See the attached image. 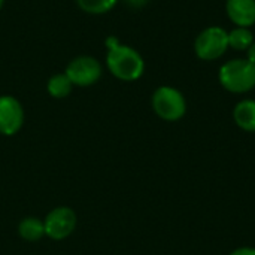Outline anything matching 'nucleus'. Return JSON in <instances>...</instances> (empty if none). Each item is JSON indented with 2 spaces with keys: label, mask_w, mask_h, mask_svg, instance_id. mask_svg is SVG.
<instances>
[{
  "label": "nucleus",
  "mask_w": 255,
  "mask_h": 255,
  "mask_svg": "<svg viewBox=\"0 0 255 255\" xmlns=\"http://www.w3.org/2000/svg\"><path fill=\"white\" fill-rule=\"evenodd\" d=\"M106 66L117 79L133 82L142 78L145 72V60L139 51L121 43L115 36L106 39Z\"/></svg>",
  "instance_id": "obj_1"
},
{
  "label": "nucleus",
  "mask_w": 255,
  "mask_h": 255,
  "mask_svg": "<svg viewBox=\"0 0 255 255\" xmlns=\"http://www.w3.org/2000/svg\"><path fill=\"white\" fill-rule=\"evenodd\" d=\"M18 235L21 239L27 242H37L45 236V224L43 220L36 217H27L18 224Z\"/></svg>",
  "instance_id": "obj_10"
},
{
  "label": "nucleus",
  "mask_w": 255,
  "mask_h": 255,
  "mask_svg": "<svg viewBox=\"0 0 255 255\" xmlns=\"http://www.w3.org/2000/svg\"><path fill=\"white\" fill-rule=\"evenodd\" d=\"M120 0H76L81 10L91 15H102L112 10Z\"/></svg>",
  "instance_id": "obj_13"
},
{
  "label": "nucleus",
  "mask_w": 255,
  "mask_h": 255,
  "mask_svg": "<svg viewBox=\"0 0 255 255\" xmlns=\"http://www.w3.org/2000/svg\"><path fill=\"white\" fill-rule=\"evenodd\" d=\"M221 87L233 94H245L255 88V64L247 58L226 61L218 72Z\"/></svg>",
  "instance_id": "obj_2"
},
{
  "label": "nucleus",
  "mask_w": 255,
  "mask_h": 255,
  "mask_svg": "<svg viewBox=\"0 0 255 255\" xmlns=\"http://www.w3.org/2000/svg\"><path fill=\"white\" fill-rule=\"evenodd\" d=\"M229 255H255V248L254 247H239L233 250Z\"/></svg>",
  "instance_id": "obj_14"
},
{
  "label": "nucleus",
  "mask_w": 255,
  "mask_h": 255,
  "mask_svg": "<svg viewBox=\"0 0 255 255\" xmlns=\"http://www.w3.org/2000/svg\"><path fill=\"white\" fill-rule=\"evenodd\" d=\"M151 106L155 115L167 123H176L187 114L185 96L182 91L170 85H161L152 93Z\"/></svg>",
  "instance_id": "obj_3"
},
{
  "label": "nucleus",
  "mask_w": 255,
  "mask_h": 255,
  "mask_svg": "<svg viewBox=\"0 0 255 255\" xmlns=\"http://www.w3.org/2000/svg\"><path fill=\"white\" fill-rule=\"evenodd\" d=\"M229 49V31L220 25H209L194 40V54L202 61H215Z\"/></svg>",
  "instance_id": "obj_4"
},
{
  "label": "nucleus",
  "mask_w": 255,
  "mask_h": 255,
  "mask_svg": "<svg viewBox=\"0 0 255 255\" xmlns=\"http://www.w3.org/2000/svg\"><path fill=\"white\" fill-rule=\"evenodd\" d=\"M226 12L235 27L251 28L255 24V0H226Z\"/></svg>",
  "instance_id": "obj_8"
},
{
  "label": "nucleus",
  "mask_w": 255,
  "mask_h": 255,
  "mask_svg": "<svg viewBox=\"0 0 255 255\" xmlns=\"http://www.w3.org/2000/svg\"><path fill=\"white\" fill-rule=\"evenodd\" d=\"M3 4H4V0H0V10H1V7H3Z\"/></svg>",
  "instance_id": "obj_17"
},
{
  "label": "nucleus",
  "mask_w": 255,
  "mask_h": 255,
  "mask_svg": "<svg viewBox=\"0 0 255 255\" xmlns=\"http://www.w3.org/2000/svg\"><path fill=\"white\" fill-rule=\"evenodd\" d=\"M76 223L78 218L73 209L67 206L54 208L43 220L45 236L52 241H63L75 232Z\"/></svg>",
  "instance_id": "obj_6"
},
{
  "label": "nucleus",
  "mask_w": 255,
  "mask_h": 255,
  "mask_svg": "<svg viewBox=\"0 0 255 255\" xmlns=\"http://www.w3.org/2000/svg\"><path fill=\"white\" fill-rule=\"evenodd\" d=\"M255 37L251 28L247 27H235L229 31V48L241 52H247L248 48L254 43Z\"/></svg>",
  "instance_id": "obj_11"
},
{
  "label": "nucleus",
  "mask_w": 255,
  "mask_h": 255,
  "mask_svg": "<svg viewBox=\"0 0 255 255\" xmlns=\"http://www.w3.org/2000/svg\"><path fill=\"white\" fill-rule=\"evenodd\" d=\"M247 60L251 61L253 64H255V40L254 43L248 48V51H247Z\"/></svg>",
  "instance_id": "obj_16"
},
{
  "label": "nucleus",
  "mask_w": 255,
  "mask_h": 255,
  "mask_svg": "<svg viewBox=\"0 0 255 255\" xmlns=\"http://www.w3.org/2000/svg\"><path fill=\"white\" fill-rule=\"evenodd\" d=\"M73 84L67 78L66 73H55L48 79L46 90L51 97L54 99H64L72 93Z\"/></svg>",
  "instance_id": "obj_12"
},
{
  "label": "nucleus",
  "mask_w": 255,
  "mask_h": 255,
  "mask_svg": "<svg viewBox=\"0 0 255 255\" xmlns=\"http://www.w3.org/2000/svg\"><path fill=\"white\" fill-rule=\"evenodd\" d=\"M24 124V109L12 96H0V134L13 136Z\"/></svg>",
  "instance_id": "obj_7"
},
{
  "label": "nucleus",
  "mask_w": 255,
  "mask_h": 255,
  "mask_svg": "<svg viewBox=\"0 0 255 255\" xmlns=\"http://www.w3.org/2000/svg\"><path fill=\"white\" fill-rule=\"evenodd\" d=\"M102 64L91 55L75 57L66 67V75L76 87H91L102 78Z\"/></svg>",
  "instance_id": "obj_5"
},
{
  "label": "nucleus",
  "mask_w": 255,
  "mask_h": 255,
  "mask_svg": "<svg viewBox=\"0 0 255 255\" xmlns=\"http://www.w3.org/2000/svg\"><path fill=\"white\" fill-rule=\"evenodd\" d=\"M128 7H133V9H140L143 7L149 0H123Z\"/></svg>",
  "instance_id": "obj_15"
},
{
  "label": "nucleus",
  "mask_w": 255,
  "mask_h": 255,
  "mask_svg": "<svg viewBox=\"0 0 255 255\" xmlns=\"http://www.w3.org/2000/svg\"><path fill=\"white\" fill-rule=\"evenodd\" d=\"M233 121L241 130L255 133V99H244L235 105Z\"/></svg>",
  "instance_id": "obj_9"
}]
</instances>
